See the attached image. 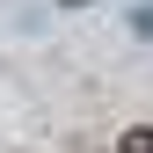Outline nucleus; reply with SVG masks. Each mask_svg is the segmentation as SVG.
Segmentation results:
<instances>
[{"label":"nucleus","mask_w":153,"mask_h":153,"mask_svg":"<svg viewBox=\"0 0 153 153\" xmlns=\"http://www.w3.org/2000/svg\"><path fill=\"white\" fill-rule=\"evenodd\" d=\"M117 153H153V124H131L124 139H117Z\"/></svg>","instance_id":"f257e3e1"},{"label":"nucleus","mask_w":153,"mask_h":153,"mask_svg":"<svg viewBox=\"0 0 153 153\" xmlns=\"http://www.w3.org/2000/svg\"><path fill=\"white\" fill-rule=\"evenodd\" d=\"M131 29H139V36H153V7H139V15H131Z\"/></svg>","instance_id":"f03ea898"}]
</instances>
